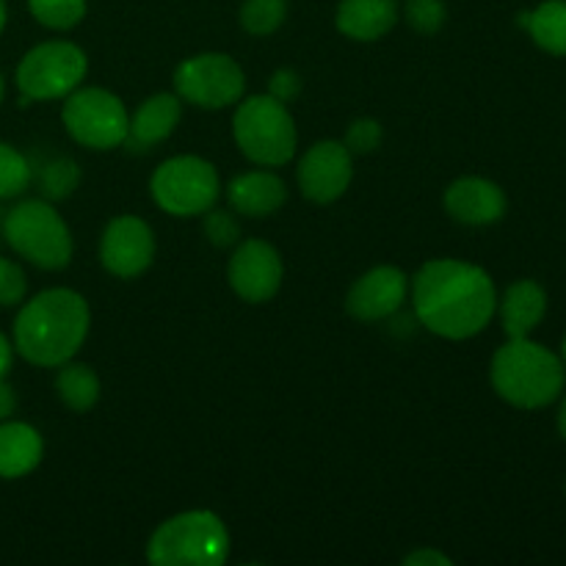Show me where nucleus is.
Here are the masks:
<instances>
[{
  "label": "nucleus",
  "instance_id": "3",
  "mask_svg": "<svg viewBox=\"0 0 566 566\" xmlns=\"http://www.w3.org/2000/svg\"><path fill=\"white\" fill-rule=\"evenodd\" d=\"M490 379L497 396L517 409H545L564 392V359L531 337H514L492 357Z\"/></svg>",
  "mask_w": 566,
  "mask_h": 566
},
{
  "label": "nucleus",
  "instance_id": "11",
  "mask_svg": "<svg viewBox=\"0 0 566 566\" xmlns=\"http://www.w3.org/2000/svg\"><path fill=\"white\" fill-rule=\"evenodd\" d=\"M155 260V232L138 216H116L99 235V263L119 280H136Z\"/></svg>",
  "mask_w": 566,
  "mask_h": 566
},
{
  "label": "nucleus",
  "instance_id": "34",
  "mask_svg": "<svg viewBox=\"0 0 566 566\" xmlns=\"http://www.w3.org/2000/svg\"><path fill=\"white\" fill-rule=\"evenodd\" d=\"M11 363H14V343L6 340V335L0 332V379H6V376H9Z\"/></svg>",
  "mask_w": 566,
  "mask_h": 566
},
{
  "label": "nucleus",
  "instance_id": "4",
  "mask_svg": "<svg viewBox=\"0 0 566 566\" xmlns=\"http://www.w3.org/2000/svg\"><path fill=\"white\" fill-rule=\"evenodd\" d=\"M227 556V525L208 509L175 514L155 528L147 545V558L155 566H221Z\"/></svg>",
  "mask_w": 566,
  "mask_h": 566
},
{
  "label": "nucleus",
  "instance_id": "36",
  "mask_svg": "<svg viewBox=\"0 0 566 566\" xmlns=\"http://www.w3.org/2000/svg\"><path fill=\"white\" fill-rule=\"evenodd\" d=\"M6 28V0H0V33Z\"/></svg>",
  "mask_w": 566,
  "mask_h": 566
},
{
  "label": "nucleus",
  "instance_id": "1",
  "mask_svg": "<svg viewBox=\"0 0 566 566\" xmlns=\"http://www.w3.org/2000/svg\"><path fill=\"white\" fill-rule=\"evenodd\" d=\"M412 304L420 324L446 340H470L497 313V291L481 265L440 258L420 265L412 282Z\"/></svg>",
  "mask_w": 566,
  "mask_h": 566
},
{
  "label": "nucleus",
  "instance_id": "28",
  "mask_svg": "<svg viewBox=\"0 0 566 566\" xmlns=\"http://www.w3.org/2000/svg\"><path fill=\"white\" fill-rule=\"evenodd\" d=\"M205 216V235L208 241L213 243L216 249H227V247H235L238 238H241V227H238L235 216L230 210H216L210 208Z\"/></svg>",
  "mask_w": 566,
  "mask_h": 566
},
{
  "label": "nucleus",
  "instance_id": "38",
  "mask_svg": "<svg viewBox=\"0 0 566 566\" xmlns=\"http://www.w3.org/2000/svg\"><path fill=\"white\" fill-rule=\"evenodd\" d=\"M562 359H564V368H566V337H564V346H562Z\"/></svg>",
  "mask_w": 566,
  "mask_h": 566
},
{
  "label": "nucleus",
  "instance_id": "5",
  "mask_svg": "<svg viewBox=\"0 0 566 566\" xmlns=\"http://www.w3.org/2000/svg\"><path fill=\"white\" fill-rule=\"evenodd\" d=\"M232 136L241 153L258 166H285L298 147L291 111L271 94H254L238 105L232 116Z\"/></svg>",
  "mask_w": 566,
  "mask_h": 566
},
{
  "label": "nucleus",
  "instance_id": "35",
  "mask_svg": "<svg viewBox=\"0 0 566 566\" xmlns=\"http://www.w3.org/2000/svg\"><path fill=\"white\" fill-rule=\"evenodd\" d=\"M556 423H558V434L564 437V442H566V398L562 401V407H558V418H556Z\"/></svg>",
  "mask_w": 566,
  "mask_h": 566
},
{
  "label": "nucleus",
  "instance_id": "18",
  "mask_svg": "<svg viewBox=\"0 0 566 566\" xmlns=\"http://www.w3.org/2000/svg\"><path fill=\"white\" fill-rule=\"evenodd\" d=\"M503 332L509 340L514 337H531V332L545 321L547 293L536 280H517L506 287L503 298L497 302Z\"/></svg>",
  "mask_w": 566,
  "mask_h": 566
},
{
  "label": "nucleus",
  "instance_id": "2",
  "mask_svg": "<svg viewBox=\"0 0 566 566\" xmlns=\"http://www.w3.org/2000/svg\"><path fill=\"white\" fill-rule=\"evenodd\" d=\"M88 302L70 287H48L22 304L14 321V352L39 368L70 363L88 337Z\"/></svg>",
  "mask_w": 566,
  "mask_h": 566
},
{
  "label": "nucleus",
  "instance_id": "14",
  "mask_svg": "<svg viewBox=\"0 0 566 566\" xmlns=\"http://www.w3.org/2000/svg\"><path fill=\"white\" fill-rule=\"evenodd\" d=\"M409 296V276L396 265H376L365 271L346 296V310L363 324H376L401 310Z\"/></svg>",
  "mask_w": 566,
  "mask_h": 566
},
{
  "label": "nucleus",
  "instance_id": "20",
  "mask_svg": "<svg viewBox=\"0 0 566 566\" xmlns=\"http://www.w3.org/2000/svg\"><path fill=\"white\" fill-rule=\"evenodd\" d=\"M44 457V440L33 426L20 420L0 423V479H22L33 473Z\"/></svg>",
  "mask_w": 566,
  "mask_h": 566
},
{
  "label": "nucleus",
  "instance_id": "19",
  "mask_svg": "<svg viewBox=\"0 0 566 566\" xmlns=\"http://www.w3.org/2000/svg\"><path fill=\"white\" fill-rule=\"evenodd\" d=\"M337 31L354 42H376L387 36L398 22L396 0H340Z\"/></svg>",
  "mask_w": 566,
  "mask_h": 566
},
{
  "label": "nucleus",
  "instance_id": "10",
  "mask_svg": "<svg viewBox=\"0 0 566 566\" xmlns=\"http://www.w3.org/2000/svg\"><path fill=\"white\" fill-rule=\"evenodd\" d=\"M175 92L205 111L235 105L247 92V75L227 53H199L175 70Z\"/></svg>",
  "mask_w": 566,
  "mask_h": 566
},
{
  "label": "nucleus",
  "instance_id": "12",
  "mask_svg": "<svg viewBox=\"0 0 566 566\" xmlns=\"http://www.w3.org/2000/svg\"><path fill=\"white\" fill-rule=\"evenodd\" d=\"M282 276H285V265H282L280 252L260 238L238 243L227 265V282L232 293L249 304L271 302L282 287Z\"/></svg>",
  "mask_w": 566,
  "mask_h": 566
},
{
  "label": "nucleus",
  "instance_id": "21",
  "mask_svg": "<svg viewBox=\"0 0 566 566\" xmlns=\"http://www.w3.org/2000/svg\"><path fill=\"white\" fill-rule=\"evenodd\" d=\"M99 376L92 365L86 363H64L59 365V376H55V392H59L61 403L72 412L83 415L88 409L97 407L99 401Z\"/></svg>",
  "mask_w": 566,
  "mask_h": 566
},
{
  "label": "nucleus",
  "instance_id": "22",
  "mask_svg": "<svg viewBox=\"0 0 566 566\" xmlns=\"http://www.w3.org/2000/svg\"><path fill=\"white\" fill-rule=\"evenodd\" d=\"M520 25L545 53L566 55V0H545L534 11L520 14Z\"/></svg>",
  "mask_w": 566,
  "mask_h": 566
},
{
  "label": "nucleus",
  "instance_id": "26",
  "mask_svg": "<svg viewBox=\"0 0 566 566\" xmlns=\"http://www.w3.org/2000/svg\"><path fill=\"white\" fill-rule=\"evenodd\" d=\"M31 164L11 144L0 142V199H14L31 186Z\"/></svg>",
  "mask_w": 566,
  "mask_h": 566
},
{
  "label": "nucleus",
  "instance_id": "32",
  "mask_svg": "<svg viewBox=\"0 0 566 566\" xmlns=\"http://www.w3.org/2000/svg\"><path fill=\"white\" fill-rule=\"evenodd\" d=\"M407 566H451V558L442 556L440 551H431V547H423V551H415L403 558Z\"/></svg>",
  "mask_w": 566,
  "mask_h": 566
},
{
  "label": "nucleus",
  "instance_id": "27",
  "mask_svg": "<svg viewBox=\"0 0 566 566\" xmlns=\"http://www.w3.org/2000/svg\"><path fill=\"white\" fill-rule=\"evenodd\" d=\"M403 17H407V25L412 31L423 33V36H434L448 20L446 0H407Z\"/></svg>",
  "mask_w": 566,
  "mask_h": 566
},
{
  "label": "nucleus",
  "instance_id": "29",
  "mask_svg": "<svg viewBox=\"0 0 566 566\" xmlns=\"http://www.w3.org/2000/svg\"><path fill=\"white\" fill-rule=\"evenodd\" d=\"M381 138H385V130L376 119H357L352 122V127L346 130V147L352 155H370L381 147Z\"/></svg>",
  "mask_w": 566,
  "mask_h": 566
},
{
  "label": "nucleus",
  "instance_id": "24",
  "mask_svg": "<svg viewBox=\"0 0 566 566\" xmlns=\"http://www.w3.org/2000/svg\"><path fill=\"white\" fill-rule=\"evenodd\" d=\"M81 186V169L72 158H55L39 175V188L48 202H59V199L72 197Z\"/></svg>",
  "mask_w": 566,
  "mask_h": 566
},
{
  "label": "nucleus",
  "instance_id": "17",
  "mask_svg": "<svg viewBox=\"0 0 566 566\" xmlns=\"http://www.w3.org/2000/svg\"><path fill=\"white\" fill-rule=\"evenodd\" d=\"M227 199H230L232 210L249 219H263V216L276 213L285 205L287 188L285 180L274 171H247L238 175L235 180L227 186Z\"/></svg>",
  "mask_w": 566,
  "mask_h": 566
},
{
  "label": "nucleus",
  "instance_id": "25",
  "mask_svg": "<svg viewBox=\"0 0 566 566\" xmlns=\"http://www.w3.org/2000/svg\"><path fill=\"white\" fill-rule=\"evenodd\" d=\"M285 17L287 0H247L241 9V25L252 36H271Z\"/></svg>",
  "mask_w": 566,
  "mask_h": 566
},
{
  "label": "nucleus",
  "instance_id": "33",
  "mask_svg": "<svg viewBox=\"0 0 566 566\" xmlns=\"http://www.w3.org/2000/svg\"><path fill=\"white\" fill-rule=\"evenodd\" d=\"M17 409V396L6 379H0V420H9Z\"/></svg>",
  "mask_w": 566,
  "mask_h": 566
},
{
  "label": "nucleus",
  "instance_id": "15",
  "mask_svg": "<svg viewBox=\"0 0 566 566\" xmlns=\"http://www.w3.org/2000/svg\"><path fill=\"white\" fill-rule=\"evenodd\" d=\"M442 202L453 221L468 227L495 224L506 216L509 208L506 191L486 177H459L446 188Z\"/></svg>",
  "mask_w": 566,
  "mask_h": 566
},
{
  "label": "nucleus",
  "instance_id": "30",
  "mask_svg": "<svg viewBox=\"0 0 566 566\" xmlns=\"http://www.w3.org/2000/svg\"><path fill=\"white\" fill-rule=\"evenodd\" d=\"M28 280L25 271L14 260L0 258V307H14L25 298Z\"/></svg>",
  "mask_w": 566,
  "mask_h": 566
},
{
  "label": "nucleus",
  "instance_id": "6",
  "mask_svg": "<svg viewBox=\"0 0 566 566\" xmlns=\"http://www.w3.org/2000/svg\"><path fill=\"white\" fill-rule=\"evenodd\" d=\"M3 235L20 258L42 271H61L72 260V235L48 199L14 205L3 221Z\"/></svg>",
  "mask_w": 566,
  "mask_h": 566
},
{
  "label": "nucleus",
  "instance_id": "37",
  "mask_svg": "<svg viewBox=\"0 0 566 566\" xmlns=\"http://www.w3.org/2000/svg\"><path fill=\"white\" fill-rule=\"evenodd\" d=\"M3 94H6V83H3V75H0V103H3Z\"/></svg>",
  "mask_w": 566,
  "mask_h": 566
},
{
  "label": "nucleus",
  "instance_id": "9",
  "mask_svg": "<svg viewBox=\"0 0 566 566\" xmlns=\"http://www.w3.org/2000/svg\"><path fill=\"white\" fill-rule=\"evenodd\" d=\"M66 133L88 149H116L127 142L130 116L114 92L99 86H77L61 108Z\"/></svg>",
  "mask_w": 566,
  "mask_h": 566
},
{
  "label": "nucleus",
  "instance_id": "23",
  "mask_svg": "<svg viewBox=\"0 0 566 566\" xmlns=\"http://www.w3.org/2000/svg\"><path fill=\"white\" fill-rule=\"evenodd\" d=\"M33 20L53 31H70L86 17V0H28Z\"/></svg>",
  "mask_w": 566,
  "mask_h": 566
},
{
  "label": "nucleus",
  "instance_id": "7",
  "mask_svg": "<svg viewBox=\"0 0 566 566\" xmlns=\"http://www.w3.org/2000/svg\"><path fill=\"white\" fill-rule=\"evenodd\" d=\"M149 193L164 213L191 219V216H202L216 208L221 180L210 160L199 158V155H177V158L164 160L153 171Z\"/></svg>",
  "mask_w": 566,
  "mask_h": 566
},
{
  "label": "nucleus",
  "instance_id": "8",
  "mask_svg": "<svg viewBox=\"0 0 566 566\" xmlns=\"http://www.w3.org/2000/svg\"><path fill=\"white\" fill-rule=\"evenodd\" d=\"M88 72V59L75 42L53 39L28 50L17 64V88L22 99H61L75 92Z\"/></svg>",
  "mask_w": 566,
  "mask_h": 566
},
{
  "label": "nucleus",
  "instance_id": "31",
  "mask_svg": "<svg viewBox=\"0 0 566 566\" xmlns=\"http://www.w3.org/2000/svg\"><path fill=\"white\" fill-rule=\"evenodd\" d=\"M269 94L280 103H293L302 94V77L293 70H276L269 81Z\"/></svg>",
  "mask_w": 566,
  "mask_h": 566
},
{
  "label": "nucleus",
  "instance_id": "16",
  "mask_svg": "<svg viewBox=\"0 0 566 566\" xmlns=\"http://www.w3.org/2000/svg\"><path fill=\"white\" fill-rule=\"evenodd\" d=\"M180 119H182V105L177 94H169V92L153 94V97L144 99V103L138 105L136 114H133L125 144H130L136 153L158 147L160 142H166V138L177 130Z\"/></svg>",
  "mask_w": 566,
  "mask_h": 566
},
{
  "label": "nucleus",
  "instance_id": "13",
  "mask_svg": "<svg viewBox=\"0 0 566 566\" xmlns=\"http://www.w3.org/2000/svg\"><path fill=\"white\" fill-rule=\"evenodd\" d=\"M354 177L352 153L343 142H318L302 155L296 180L304 197L315 205H329L348 191Z\"/></svg>",
  "mask_w": 566,
  "mask_h": 566
}]
</instances>
